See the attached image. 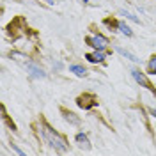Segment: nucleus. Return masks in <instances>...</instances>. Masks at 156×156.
<instances>
[{"label": "nucleus", "mask_w": 156, "mask_h": 156, "mask_svg": "<svg viewBox=\"0 0 156 156\" xmlns=\"http://www.w3.org/2000/svg\"><path fill=\"white\" fill-rule=\"evenodd\" d=\"M32 128V133L37 136L39 142H44L48 147H51L55 153L58 154H64L71 151V144H69V138L64 133L57 131L55 128L48 122V119L44 117V114H39L37 119L30 124Z\"/></svg>", "instance_id": "1"}, {"label": "nucleus", "mask_w": 156, "mask_h": 156, "mask_svg": "<svg viewBox=\"0 0 156 156\" xmlns=\"http://www.w3.org/2000/svg\"><path fill=\"white\" fill-rule=\"evenodd\" d=\"M29 29H30V27H29L27 18H25V16H21V14H18V16H12V20L5 25V29H4V30H5V36L9 37V41L16 43L18 39L27 37Z\"/></svg>", "instance_id": "2"}, {"label": "nucleus", "mask_w": 156, "mask_h": 156, "mask_svg": "<svg viewBox=\"0 0 156 156\" xmlns=\"http://www.w3.org/2000/svg\"><path fill=\"white\" fill-rule=\"evenodd\" d=\"M89 30H90V34L83 37V43L90 46L92 50H103V51H108L110 55H112V48H110V39L103 34V32H99L96 29V23H89Z\"/></svg>", "instance_id": "3"}, {"label": "nucleus", "mask_w": 156, "mask_h": 156, "mask_svg": "<svg viewBox=\"0 0 156 156\" xmlns=\"http://www.w3.org/2000/svg\"><path fill=\"white\" fill-rule=\"evenodd\" d=\"M75 103H76L78 108H82L85 112H90L96 107H99V98H98V94L90 92V90H83L82 94H78L75 98Z\"/></svg>", "instance_id": "4"}, {"label": "nucleus", "mask_w": 156, "mask_h": 156, "mask_svg": "<svg viewBox=\"0 0 156 156\" xmlns=\"http://www.w3.org/2000/svg\"><path fill=\"white\" fill-rule=\"evenodd\" d=\"M131 76H133V80H135L136 83L140 85V87H144V89H147L153 96L156 98V85L149 80V75L147 73H144V71H140L138 68H131Z\"/></svg>", "instance_id": "5"}, {"label": "nucleus", "mask_w": 156, "mask_h": 156, "mask_svg": "<svg viewBox=\"0 0 156 156\" xmlns=\"http://www.w3.org/2000/svg\"><path fill=\"white\" fill-rule=\"evenodd\" d=\"M58 114L62 115V119L66 121V122H69L71 126H76L80 128L82 126V119H80V115H76L73 110H69L68 107H64V105H58Z\"/></svg>", "instance_id": "6"}, {"label": "nucleus", "mask_w": 156, "mask_h": 156, "mask_svg": "<svg viewBox=\"0 0 156 156\" xmlns=\"http://www.w3.org/2000/svg\"><path fill=\"white\" fill-rule=\"evenodd\" d=\"M133 108H136V110H138V115H140V119H142V122H144V126H146L147 133H149V135H151V138L154 140V131H153V126H151V122H149V117H151V114H149L147 107H144L142 103H133Z\"/></svg>", "instance_id": "7"}, {"label": "nucleus", "mask_w": 156, "mask_h": 156, "mask_svg": "<svg viewBox=\"0 0 156 156\" xmlns=\"http://www.w3.org/2000/svg\"><path fill=\"white\" fill-rule=\"evenodd\" d=\"M108 57H110V53L103 51V50H94V51H89L83 55V58H87L90 64H101V66H107Z\"/></svg>", "instance_id": "8"}, {"label": "nucleus", "mask_w": 156, "mask_h": 156, "mask_svg": "<svg viewBox=\"0 0 156 156\" xmlns=\"http://www.w3.org/2000/svg\"><path fill=\"white\" fill-rule=\"evenodd\" d=\"M25 69H27V73H29L30 76L36 78V80H44V78H46L44 69L41 68V66H37L36 62H30V60H27V62H25Z\"/></svg>", "instance_id": "9"}, {"label": "nucleus", "mask_w": 156, "mask_h": 156, "mask_svg": "<svg viewBox=\"0 0 156 156\" xmlns=\"http://www.w3.org/2000/svg\"><path fill=\"white\" fill-rule=\"evenodd\" d=\"M0 110H2V115H0L2 117V122H4V124L7 126V129H11L12 133H18V126H16V122H14V121L11 119V115L7 114V108H5L4 103H0Z\"/></svg>", "instance_id": "10"}, {"label": "nucleus", "mask_w": 156, "mask_h": 156, "mask_svg": "<svg viewBox=\"0 0 156 156\" xmlns=\"http://www.w3.org/2000/svg\"><path fill=\"white\" fill-rule=\"evenodd\" d=\"M75 142L78 144L80 149H85V151H90V149H92V144H90L89 135L85 131H78L76 135H75Z\"/></svg>", "instance_id": "11"}, {"label": "nucleus", "mask_w": 156, "mask_h": 156, "mask_svg": "<svg viewBox=\"0 0 156 156\" xmlns=\"http://www.w3.org/2000/svg\"><path fill=\"white\" fill-rule=\"evenodd\" d=\"M105 27H107L110 32H119V20L115 18V16H112V14H108V16H105L103 18V21H101Z\"/></svg>", "instance_id": "12"}, {"label": "nucleus", "mask_w": 156, "mask_h": 156, "mask_svg": "<svg viewBox=\"0 0 156 156\" xmlns=\"http://www.w3.org/2000/svg\"><path fill=\"white\" fill-rule=\"evenodd\" d=\"M69 73L76 75L78 78H87L89 76V69L85 68V66H82V64H71V66H69Z\"/></svg>", "instance_id": "13"}, {"label": "nucleus", "mask_w": 156, "mask_h": 156, "mask_svg": "<svg viewBox=\"0 0 156 156\" xmlns=\"http://www.w3.org/2000/svg\"><path fill=\"white\" fill-rule=\"evenodd\" d=\"M146 73L147 75H156V53H153L146 62Z\"/></svg>", "instance_id": "14"}, {"label": "nucleus", "mask_w": 156, "mask_h": 156, "mask_svg": "<svg viewBox=\"0 0 156 156\" xmlns=\"http://www.w3.org/2000/svg\"><path fill=\"white\" fill-rule=\"evenodd\" d=\"M119 32L121 34H124L126 37H133L135 34H133V30L129 25H126V21H122V20H119Z\"/></svg>", "instance_id": "15"}, {"label": "nucleus", "mask_w": 156, "mask_h": 156, "mask_svg": "<svg viewBox=\"0 0 156 156\" xmlns=\"http://www.w3.org/2000/svg\"><path fill=\"white\" fill-rule=\"evenodd\" d=\"M117 51H119V53H121V55H122V57H126V58H129V60H131V62H140V58L136 57V55H133V53H131V51H128V50H124L122 48V46H117Z\"/></svg>", "instance_id": "16"}, {"label": "nucleus", "mask_w": 156, "mask_h": 156, "mask_svg": "<svg viewBox=\"0 0 156 156\" xmlns=\"http://www.w3.org/2000/svg\"><path fill=\"white\" fill-rule=\"evenodd\" d=\"M122 16H126V20H131V21H135V23H138V25H142V21H140V18H136L135 14H131V12H128V11H124V9H121L119 11Z\"/></svg>", "instance_id": "17"}, {"label": "nucleus", "mask_w": 156, "mask_h": 156, "mask_svg": "<svg viewBox=\"0 0 156 156\" xmlns=\"http://www.w3.org/2000/svg\"><path fill=\"white\" fill-rule=\"evenodd\" d=\"M11 147H12V149H14V151H16V153H18V154L25 156V151H21V149H20V147L16 146V144H14V142H11Z\"/></svg>", "instance_id": "18"}, {"label": "nucleus", "mask_w": 156, "mask_h": 156, "mask_svg": "<svg viewBox=\"0 0 156 156\" xmlns=\"http://www.w3.org/2000/svg\"><path fill=\"white\" fill-rule=\"evenodd\" d=\"M147 110H149V114H151V117H154V119H156V108H151V107H149Z\"/></svg>", "instance_id": "19"}, {"label": "nucleus", "mask_w": 156, "mask_h": 156, "mask_svg": "<svg viewBox=\"0 0 156 156\" xmlns=\"http://www.w3.org/2000/svg\"><path fill=\"white\" fill-rule=\"evenodd\" d=\"M46 2H48L50 5H53V4H55V0H46Z\"/></svg>", "instance_id": "20"}]
</instances>
